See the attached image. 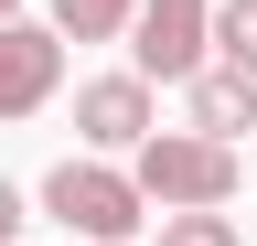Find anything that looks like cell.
<instances>
[{"label": "cell", "mask_w": 257, "mask_h": 246, "mask_svg": "<svg viewBox=\"0 0 257 246\" xmlns=\"http://www.w3.org/2000/svg\"><path fill=\"white\" fill-rule=\"evenodd\" d=\"M236 139H204V129H150L128 150V182H140V203L161 214H193V203H236Z\"/></svg>", "instance_id": "6da1fadb"}, {"label": "cell", "mask_w": 257, "mask_h": 246, "mask_svg": "<svg viewBox=\"0 0 257 246\" xmlns=\"http://www.w3.org/2000/svg\"><path fill=\"white\" fill-rule=\"evenodd\" d=\"M214 65L257 75V0H214Z\"/></svg>", "instance_id": "ba28073f"}, {"label": "cell", "mask_w": 257, "mask_h": 246, "mask_svg": "<svg viewBox=\"0 0 257 246\" xmlns=\"http://www.w3.org/2000/svg\"><path fill=\"white\" fill-rule=\"evenodd\" d=\"M140 0H54V43H118Z\"/></svg>", "instance_id": "52a82bcc"}, {"label": "cell", "mask_w": 257, "mask_h": 246, "mask_svg": "<svg viewBox=\"0 0 257 246\" xmlns=\"http://www.w3.org/2000/svg\"><path fill=\"white\" fill-rule=\"evenodd\" d=\"M54 86H64V43H54V22H0V118H32V107H54Z\"/></svg>", "instance_id": "277c9868"}, {"label": "cell", "mask_w": 257, "mask_h": 246, "mask_svg": "<svg viewBox=\"0 0 257 246\" xmlns=\"http://www.w3.org/2000/svg\"><path fill=\"white\" fill-rule=\"evenodd\" d=\"M193 65H214V0H140L128 11V75L182 86Z\"/></svg>", "instance_id": "3957f363"}, {"label": "cell", "mask_w": 257, "mask_h": 246, "mask_svg": "<svg viewBox=\"0 0 257 246\" xmlns=\"http://www.w3.org/2000/svg\"><path fill=\"white\" fill-rule=\"evenodd\" d=\"M22 225H32V203L11 193V182H0V246H22Z\"/></svg>", "instance_id": "30bf717a"}, {"label": "cell", "mask_w": 257, "mask_h": 246, "mask_svg": "<svg viewBox=\"0 0 257 246\" xmlns=\"http://www.w3.org/2000/svg\"><path fill=\"white\" fill-rule=\"evenodd\" d=\"M11 11H22V0H0V22H11Z\"/></svg>", "instance_id": "8fae6325"}, {"label": "cell", "mask_w": 257, "mask_h": 246, "mask_svg": "<svg viewBox=\"0 0 257 246\" xmlns=\"http://www.w3.org/2000/svg\"><path fill=\"white\" fill-rule=\"evenodd\" d=\"M182 97H193V129H204V139L257 129V75H236V65H193V75H182Z\"/></svg>", "instance_id": "8992f818"}, {"label": "cell", "mask_w": 257, "mask_h": 246, "mask_svg": "<svg viewBox=\"0 0 257 246\" xmlns=\"http://www.w3.org/2000/svg\"><path fill=\"white\" fill-rule=\"evenodd\" d=\"M43 214H54V225H75L86 246H128V235H140V182H128L118 161H96V150H86V161H54L43 171Z\"/></svg>", "instance_id": "7a4b0ae2"}, {"label": "cell", "mask_w": 257, "mask_h": 246, "mask_svg": "<svg viewBox=\"0 0 257 246\" xmlns=\"http://www.w3.org/2000/svg\"><path fill=\"white\" fill-rule=\"evenodd\" d=\"M150 246H236V214L225 203H193V214H161V235Z\"/></svg>", "instance_id": "9c48e42d"}, {"label": "cell", "mask_w": 257, "mask_h": 246, "mask_svg": "<svg viewBox=\"0 0 257 246\" xmlns=\"http://www.w3.org/2000/svg\"><path fill=\"white\" fill-rule=\"evenodd\" d=\"M161 129V118H150V86L140 75H86L75 86V139L86 150H140Z\"/></svg>", "instance_id": "5b68a950"}]
</instances>
